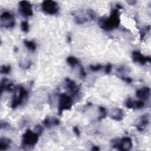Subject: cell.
I'll use <instances>...</instances> for the list:
<instances>
[{"instance_id": "cell-18", "label": "cell", "mask_w": 151, "mask_h": 151, "mask_svg": "<svg viewBox=\"0 0 151 151\" xmlns=\"http://www.w3.org/2000/svg\"><path fill=\"white\" fill-rule=\"evenodd\" d=\"M10 70H11L10 66H9V65H8V66H3L1 68V72L2 73L7 74V73H8L10 71Z\"/></svg>"}, {"instance_id": "cell-7", "label": "cell", "mask_w": 151, "mask_h": 151, "mask_svg": "<svg viewBox=\"0 0 151 151\" xmlns=\"http://www.w3.org/2000/svg\"><path fill=\"white\" fill-rule=\"evenodd\" d=\"M19 11L24 17H29L32 15L33 11L31 4L26 1H22L19 2Z\"/></svg>"}, {"instance_id": "cell-11", "label": "cell", "mask_w": 151, "mask_h": 151, "mask_svg": "<svg viewBox=\"0 0 151 151\" xmlns=\"http://www.w3.org/2000/svg\"><path fill=\"white\" fill-rule=\"evenodd\" d=\"M145 105L143 100H132L131 99H128L126 102V106L130 109H140L142 108Z\"/></svg>"}, {"instance_id": "cell-2", "label": "cell", "mask_w": 151, "mask_h": 151, "mask_svg": "<svg viewBox=\"0 0 151 151\" xmlns=\"http://www.w3.org/2000/svg\"><path fill=\"white\" fill-rule=\"evenodd\" d=\"M42 10L46 14L54 15L58 12L59 7L57 2L53 1H45L41 5Z\"/></svg>"}, {"instance_id": "cell-6", "label": "cell", "mask_w": 151, "mask_h": 151, "mask_svg": "<svg viewBox=\"0 0 151 151\" xmlns=\"http://www.w3.org/2000/svg\"><path fill=\"white\" fill-rule=\"evenodd\" d=\"M2 24L6 28H11L15 25V18L9 12H4L1 16Z\"/></svg>"}, {"instance_id": "cell-22", "label": "cell", "mask_w": 151, "mask_h": 151, "mask_svg": "<svg viewBox=\"0 0 151 151\" xmlns=\"http://www.w3.org/2000/svg\"><path fill=\"white\" fill-rule=\"evenodd\" d=\"M73 130H74V132H75V133H76L77 136H79V134H80V131H79L78 127H74L73 128Z\"/></svg>"}, {"instance_id": "cell-1", "label": "cell", "mask_w": 151, "mask_h": 151, "mask_svg": "<svg viewBox=\"0 0 151 151\" xmlns=\"http://www.w3.org/2000/svg\"><path fill=\"white\" fill-rule=\"evenodd\" d=\"M118 14L117 9L113 10L109 18L100 21L99 24L100 27L103 29L107 31L117 27L120 22V18Z\"/></svg>"}, {"instance_id": "cell-9", "label": "cell", "mask_w": 151, "mask_h": 151, "mask_svg": "<svg viewBox=\"0 0 151 151\" xmlns=\"http://www.w3.org/2000/svg\"><path fill=\"white\" fill-rule=\"evenodd\" d=\"M132 58L134 61L139 63L140 64H145L147 62L150 61V58L149 57L143 55L139 51H134L132 54Z\"/></svg>"}, {"instance_id": "cell-13", "label": "cell", "mask_w": 151, "mask_h": 151, "mask_svg": "<svg viewBox=\"0 0 151 151\" xmlns=\"http://www.w3.org/2000/svg\"><path fill=\"white\" fill-rule=\"evenodd\" d=\"M149 116L144 114L140 119V124L137 126L139 130H143L145 127L149 123Z\"/></svg>"}, {"instance_id": "cell-8", "label": "cell", "mask_w": 151, "mask_h": 151, "mask_svg": "<svg viewBox=\"0 0 151 151\" xmlns=\"http://www.w3.org/2000/svg\"><path fill=\"white\" fill-rule=\"evenodd\" d=\"M132 146V141L129 137H123L120 140L114 142L113 144V146H117L120 150H129Z\"/></svg>"}, {"instance_id": "cell-14", "label": "cell", "mask_w": 151, "mask_h": 151, "mask_svg": "<svg viewBox=\"0 0 151 151\" xmlns=\"http://www.w3.org/2000/svg\"><path fill=\"white\" fill-rule=\"evenodd\" d=\"M111 117L117 121L121 120L123 117V111L120 109L114 110L113 113H111Z\"/></svg>"}, {"instance_id": "cell-5", "label": "cell", "mask_w": 151, "mask_h": 151, "mask_svg": "<svg viewBox=\"0 0 151 151\" xmlns=\"http://www.w3.org/2000/svg\"><path fill=\"white\" fill-rule=\"evenodd\" d=\"M72 103L73 101L71 98L70 96L65 94H62L60 97L58 107L59 113H61L63 110L70 109L72 106Z\"/></svg>"}, {"instance_id": "cell-15", "label": "cell", "mask_w": 151, "mask_h": 151, "mask_svg": "<svg viewBox=\"0 0 151 151\" xmlns=\"http://www.w3.org/2000/svg\"><path fill=\"white\" fill-rule=\"evenodd\" d=\"M67 61L68 64L71 67H74L75 65H77L78 64V60L74 57H68L67 59Z\"/></svg>"}, {"instance_id": "cell-16", "label": "cell", "mask_w": 151, "mask_h": 151, "mask_svg": "<svg viewBox=\"0 0 151 151\" xmlns=\"http://www.w3.org/2000/svg\"><path fill=\"white\" fill-rule=\"evenodd\" d=\"M24 44L25 46L31 51H34L36 48V45L35 44L33 41H24Z\"/></svg>"}, {"instance_id": "cell-21", "label": "cell", "mask_w": 151, "mask_h": 151, "mask_svg": "<svg viewBox=\"0 0 151 151\" xmlns=\"http://www.w3.org/2000/svg\"><path fill=\"white\" fill-rule=\"evenodd\" d=\"M111 65L109 64L107 65V66L106 67V68H105V72L106 74H109L111 71Z\"/></svg>"}, {"instance_id": "cell-20", "label": "cell", "mask_w": 151, "mask_h": 151, "mask_svg": "<svg viewBox=\"0 0 151 151\" xmlns=\"http://www.w3.org/2000/svg\"><path fill=\"white\" fill-rule=\"evenodd\" d=\"M100 119H103L106 117V110L104 108L101 107H100Z\"/></svg>"}, {"instance_id": "cell-4", "label": "cell", "mask_w": 151, "mask_h": 151, "mask_svg": "<svg viewBox=\"0 0 151 151\" xmlns=\"http://www.w3.org/2000/svg\"><path fill=\"white\" fill-rule=\"evenodd\" d=\"M38 139V134L34 132L28 130L23 135V143L27 146H34Z\"/></svg>"}, {"instance_id": "cell-17", "label": "cell", "mask_w": 151, "mask_h": 151, "mask_svg": "<svg viewBox=\"0 0 151 151\" xmlns=\"http://www.w3.org/2000/svg\"><path fill=\"white\" fill-rule=\"evenodd\" d=\"M21 27L22 31L24 32H27L29 31V25H28V23L27 21L22 22Z\"/></svg>"}, {"instance_id": "cell-19", "label": "cell", "mask_w": 151, "mask_h": 151, "mask_svg": "<svg viewBox=\"0 0 151 151\" xmlns=\"http://www.w3.org/2000/svg\"><path fill=\"white\" fill-rule=\"evenodd\" d=\"M101 68H102V66L100 64L96 65H90V69L94 71L100 70L101 69Z\"/></svg>"}, {"instance_id": "cell-3", "label": "cell", "mask_w": 151, "mask_h": 151, "mask_svg": "<svg viewBox=\"0 0 151 151\" xmlns=\"http://www.w3.org/2000/svg\"><path fill=\"white\" fill-rule=\"evenodd\" d=\"M27 94L28 92L24 88V87H23L22 86H19L18 90V94L14 96V97L12 100V107L15 108L18 105L21 104L22 103L23 100L27 97Z\"/></svg>"}, {"instance_id": "cell-10", "label": "cell", "mask_w": 151, "mask_h": 151, "mask_svg": "<svg viewBox=\"0 0 151 151\" xmlns=\"http://www.w3.org/2000/svg\"><path fill=\"white\" fill-rule=\"evenodd\" d=\"M150 90L149 87H145L136 91V96L141 100H147L150 97Z\"/></svg>"}, {"instance_id": "cell-12", "label": "cell", "mask_w": 151, "mask_h": 151, "mask_svg": "<svg viewBox=\"0 0 151 151\" xmlns=\"http://www.w3.org/2000/svg\"><path fill=\"white\" fill-rule=\"evenodd\" d=\"M66 82H67V88H68V90H70V91L71 93H73V94H76L78 92V90H79L78 87L77 86V84L73 81H72L71 80L67 79Z\"/></svg>"}]
</instances>
